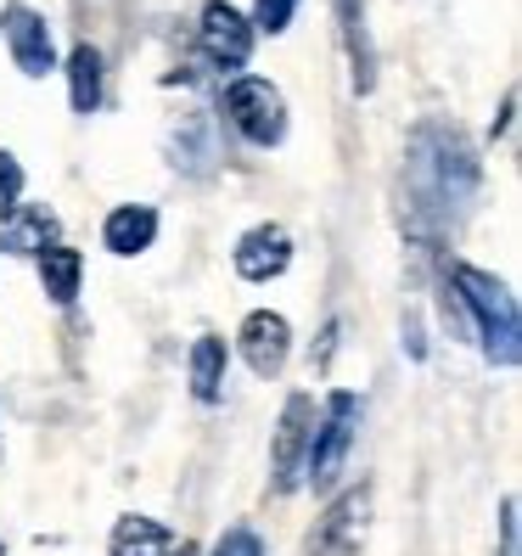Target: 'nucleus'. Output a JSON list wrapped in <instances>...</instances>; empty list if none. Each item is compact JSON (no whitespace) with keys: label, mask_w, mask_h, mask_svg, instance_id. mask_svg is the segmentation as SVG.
Masks as SVG:
<instances>
[{"label":"nucleus","mask_w":522,"mask_h":556,"mask_svg":"<svg viewBox=\"0 0 522 556\" xmlns=\"http://www.w3.org/2000/svg\"><path fill=\"white\" fill-rule=\"evenodd\" d=\"M478 147L455 118H421L405 147V231L416 242H438L461 208L478 198Z\"/></svg>","instance_id":"obj_1"},{"label":"nucleus","mask_w":522,"mask_h":556,"mask_svg":"<svg viewBox=\"0 0 522 556\" xmlns=\"http://www.w3.org/2000/svg\"><path fill=\"white\" fill-rule=\"evenodd\" d=\"M449 281H455V304L467 309L472 332L483 338V354L495 359V366H517V299L511 287L495 281L488 270L478 265H449Z\"/></svg>","instance_id":"obj_2"},{"label":"nucleus","mask_w":522,"mask_h":556,"mask_svg":"<svg viewBox=\"0 0 522 556\" xmlns=\"http://www.w3.org/2000/svg\"><path fill=\"white\" fill-rule=\"evenodd\" d=\"M225 118L247 147H281L287 141V96L258 79V74H237L225 85Z\"/></svg>","instance_id":"obj_3"},{"label":"nucleus","mask_w":522,"mask_h":556,"mask_svg":"<svg viewBox=\"0 0 522 556\" xmlns=\"http://www.w3.org/2000/svg\"><path fill=\"white\" fill-rule=\"evenodd\" d=\"M354 428H360V394L338 388V394L326 400V416H315V439H309V462H304V478L315 489H332L338 472L348 467Z\"/></svg>","instance_id":"obj_4"},{"label":"nucleus","mask_w":522,"mask_h":556,"mask_svg":"<svg viewBox=\"0 0 522 556\" xmlns=\"http://www.w3.org/2000/svg\"><path fill=\"white\" fill-rule=\"evenodd\" d=\"M253 40H258V35H253L247 12H237L231 0H203V12H198V46H203V56L214 62L219 74L247 68Z\"/></svg>","instance_id":"obj_5"},{"label":"nucleus","mask_w":522,"mask_h":556,"mask_svg":"<svg viewBox=\"0 0 522 556\" xmlns=\"http://www.w3.org/2000/svg\"><path fill=\"white\" fill-rule=\"evenodd\" d=\"M0 40H7L12 62H17L28 79L56 74V40H51V23H46L35 7H23V0H7V7H0Z\"/></svg>","instance_id":"obj_6"},{"label":"nucleus","mask_w":522,"mask_h":556,"mask_svg":"<svg viewBox=\"0 0 522 556\" xmlns=\"http://www.w3.org/2000/svg\"><path fill=\"white\" fill-rule=\"evenodd\" d=\"M309 439H315V400L309 394H292L281 405V421H276V450H270V483L281 489H298L304 478V462H309Z\"/></svg>","instance_id":"obj_7"},{"label":"nucleus","mask_w":522,"mask_h":556,"mask_svg":"<svg viewBox=\"0 0 522 556\" xmlns=\"http://www.w3.org/2000/svg\"><path fill=\"white\" fill-rule=\"evenodd\" d=\"M366 529H371V483H354V489H343V495L326 506L309 551L315 556H360Z\"/></svg>","instance_id":"obj_8"},{"label":"nucleus","mask_w":522,"mask_h":556,"mask_svg":"<svg viewBox=\"0 0 522 556\" xmlns=\"http://www.w3.org/2000/svg\"><path fill=\"white\" fill-rule=\"evenodd\" d=\"M237 343H242V359H247L253 377H276V371L287 366V354H292V326H287V315H276V309H253V315L242 320Z\"/></svg>","instance_id":"obj_9"},{"label":"nucleus","mask_w":522,"mask_h":556,"mask_svg":"<svg viewBox=\"0 0 522 556\" xmlns=\"http://www.w3.org/2000/svg\"><path fill=\"white\" fill-rule=\"evenodd\" d=\"M231 265H237L242 281H276V276H287V265H292L287 225H253V231L237 242Z\"/></svg>","instance_id":"obj_10"},{"label":"nucleus","mask_w":522,"mask_h":556,"mask_svg":"<svg viewBox=\"0 0 522 556\" xmlns=\"http://www.w3.org/2000/svg\"><path fill=\"white\" fill-rule=\"evenodd\" d=\"M0 248L40 258L46 248H56V214L46 203H12V208H0Z\"/></svg>","instance_id":"obj_11"},{"label":"nucleus","mask_w":522,"mask_h":556,"mask_svg":"<svg viewBox=\"0 0 522 556\" xmlns=\"http://www.w3.org/2000/svg\"><path fill=\"white\" fill-rule=\"evenodd\" d=\"M102 242H107V253H118V258L147 253V248L157 242V208H147V203H118V208L107 214V225H102Z\"/></svg>","instance_id":"obj_12"},{"label":"nucleus","mask_w":522,"mask_h":556,"mask_svg":"<svg viewBox=\"0 0 522 556\" xmlns=\"http://www.w3.org/2000/svg\"><path fill=\"white\" fill-rule=\"evenodd\" d=\"M56 68L68 74V102H74V113H96V108H102V90H107L102 51H96V46H74L68 62H56Z\"/></svg>","instance_id":"obj_13"},{"label":"nucleus","mask_w":522,"mask_h":556,"mask_svg":"<svg viewBox=\"0 0 522 556\" xmlns=\"http://www.w3.org/2000/svg\"><path fill=\"white\" fill-rule=\"evenodd\" d=\"M225 338H214V332H203L198 343H191V394H198L203 405H214L219 394H225Z\"/></svg>","instance_id":"obj_14"},{"label":"nucleus","mask_w":522,"mask_h":556,"mask_svg":"<svg viewBox=\"0 0 522 556\" xmlns=\"http://www.w3.org/2000/svg\"><path fill=\"white\" fill-rule=\"evenodd\" d=\"M175 545L180 540L152 517H118V529H113V556H169Z\"/></svg>","instance_id":"obj_15"},{"label":"nucleus","mask_w":522,"mask_h":556,"mask_svg":"<svg viewBox=\"0 0 522 556\" xmlns=\"http://www.w3.org/2000/svg\"><path fill=\"white\" fill-rule=\"evenodd\" d=\"M79 276H85V258L79 248H46L40 253V287L51 292V304H74L79 299Z\"/></svg>","instance_id":"obj_16"},{"label":"nucleus","mask_w":522,"mask_h":556,"mask_svg":"<svg viewBox=\"0 0 522 556\" xmlns=\"http://www.w3.org/2000/svg\"><path fill=\"white\" fill-rule=\"evenodd\" d=\"M292 17H298V0H253V35H287Z\"/></svg>","instance_id":"obj_17"},{"label":"nucleus","mask_w":522,"mask_h":556,"mask_svg":"<svg viewBox=\"0 0 522 556\" xmlns=\"http://www.w3.org/2000/svg\"><path fill=\"white\" fill-rule=\"evenodd\" d=\"M208 556H265V545H258V534H253V529H225V534H219V545H214Z\"/></svg>","instance_id":"obj_18"},{"label":"nucleus","mask_w":522,"mask_h":556,"mask_svg":"<svg viewBox=\"0 0 522 556\" xmlns=\"http://www.w3.org/2000/svg\"><path fill=\"white\" fill-rule=\"evenodd\" d=\"M23 198V163L12 152H0V208H12Z\"/></svg>","instance_id":"obj_19"},{"label":"nucleus","mask_w":522,"mask_h":556,"mask_svg":"<svg viewBox=\"0 0 522 556\" xmlns=\"http://www.w3.org/2000/svg\"><path fill=\"white\" fill-rule=\"evenodd\" d=\"M500 556H517V501L500 506Z\"/></svg>","instance_id":"obj_20"},{"label":"nucleus","mask_w":522,"mask_h":556,"mask_svg":"<svg viewBox=\"0 0 522 556\" xmlns=\"http://www.w3.org/2000/svg\"><path fill=\"white\" fill-rule=\"evenodd\" d=\"M169 556H198V551H191V545H186V540H180V545H175V551H169Z\"/></svg>","instance_id":"obj_21"}]
</instances>
